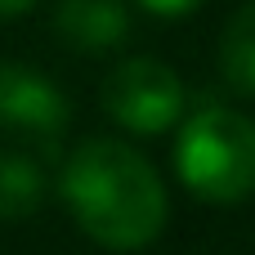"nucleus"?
<instances>
[{
    "label": "nucleus",
    "mask_w": 255,
    "mask_h": 255,
    "mask_svg": "<svg viewBox=\"0 0 255 255\" xmlns=\"http://www.w3.org/2000/svg\"><path fill=\"white\" fill-rule=\"evenodd\" d=\"M58 193L81 224L108 251H139L161 238L170 193L157 166L121 139H85L72 148L58 175Z\"/></svg>",
    "instance_id": "obj_1"
},
{
    "label": "nucleus",
    "mask_w": 255,
    "mask_h": 255,
    "mask_svg": "<svg viewBox=\"0 0 255 255\" xmlns=\"http://www.w3.org/2000/svg\"><path fill=\"white\" fill-rule=\"evenodd\" d=\"M175 170L184 188L211 206L255 197V117L238 108H197L175 139Z\"/></svg>",
    "instance_id": "obj_2"
},
{
    "label": "nucleus",
    "mask_w": 255,
    "mask_h": 255,
    "mask_svg": "<svg viewBox=\"0 0 255 255\" xmlns=\"http://www.w3.org/2000/svg\"><path fill=\"white\" fill-rule=\"evenodd\" d=\"M108 117L130 134H161L184 117V81L161 58H126L103 81Z\"/></svg>",
    "instance_id": "obj_3"
},
{
    "label": "nucleus",
    "mask_w": 255,
    "mask_h": 255,
    "mask_svg": "<svg viewBox=\"0 0 255 255\" xmlns=\"http://www.w3.org/2000/svg\"><path fill=\"white\" fill-rule=\"evenodd\" d=\"M67 126V99L63 90L22 63H0V130L31 134V139H58Z\"/></svg>",
    "instance_id": "obj_4"
},
{
    "label": "nucleus",
    "mask_w": 255,
    "mask_h": 255,
    "mask_svg": "<svg viewBox=\"0 0 255 255\" xmlns=\"http://www.w3.org/2000/svg\"><path fill=\"white\" fill-rule=\"evenodd\" d=\"M54 27L72 49L103 54V49H117L130 36V13H126L121 0H58Z\"/></svg>",
    "instance_id": "obj_5"
},
{
    "label": "nucleus",
    "mask_w": 255,
    "mask_h": 255,
    "mask_svg": "<svg viewBox=\"0 0 255 255\" xmlns=\"http://www.w3.org/2000/svg\"><path fill=\"white\" fill-rule=\"evenodd\" d=\"M220 72L238 94L255 99V0H247L220 36Z\"/></svg>",
    "instance_id": "obj_6"
},
{
    "label": "nucleus",
    "mask_w": 255,
    "mask_h": 255,
    "mask_svg": "<svg viewBox=\"0 0 255 255\" xmlns=\"http://www.w3.org/2000/svg\"><path fill=\"white\" fill-rule=\"evenodd\" d=\"M45 202V170L27 152H0V220H22Z\"/></svg>",
    "instance_id": "obj_7"
},
{
    "label": "nucleus",
    "mask_w": 255,
    "mask_h": 255,
    "mask_svg": "<svg viewBox=\"0 0 255 255\" xmlns=\"http://www.w3.org/2000/svg\"><path fill=\"white\" fill-rule=\"evenodd\" d=\"M148 13H161V18H179V13H188V9H197L202 0H139Z\"/></svg>",
    "instance_id": "obj_8"
},
{
    "label": "nucleus",
    "mask_w": 255,
    "mask_h": 255,
    "mask_svg": "<svg viewBox=\"0 0 255 255\" xmlns=\"http://www.w3.org/2000/svg\"><path fill=\"white\" fill-rule=\"evenodd\" d=\"M36 0H0V18H18V13H27Z\"/></svg>",
    "instance_id": "obj_9"
}]
</instances>
